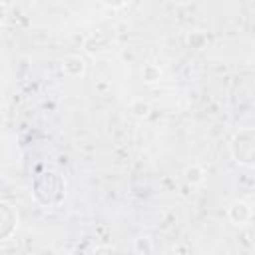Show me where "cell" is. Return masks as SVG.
Wrapping results in <instances>:
<instances>
[{"instance_id": "obj_1", "label": "cell", "mask_w": 255, "mask_h": 255, "mask_svg": "<svg viewBox=\"0 0 255 255\" xmlns=\"http://www.w3.org/2000/svg\"><path fill=\"white\" fill-rule=\"evenodd\" d=\"M64 193H66L64 179L56 171H44L34 181V195L42 205L48 207L58 205L64 199Z\"/></svg>"}, {"instance_id": "obj_2", "label": "cell", "mask_w": 255, "mask_h": 255, "mask_svg": "<svg viewBox=\"0 0 255 255\" xmlns=\"http://www.w3.org/2000/svg\"><path fill=\"white\" fill-rule=\"evenodd\" d=\"M229 149H231V155L233 159L239 163V165H245V167H251L253 161H255V131L251 128H243L239 129L231 143H229Z\"/></svg>"}, {"instance_id": "obj_3", "label": "cell", "mask_w": 255, "mask_h": 255, "mask_svg": "<svg viewBox=\"0 0 255 255\" xmlns=\"http://www.w3.org/2000/svg\"><path fill=\"white\" fill-rule=\"evenodd\" d=\"M251 215H253V211H251V205L247 203V201H233L231 205H229V209H227V217H229V221L231 223H235V225H243V223H247L249 219H251Z\"/></svg>"}, {"instance_id": "obj_4", "label": "cell", "mask_w": 255, "mask_h": 255, "mask_svg": "<svg viewBox=\"0 0 255 255\" xmlns=\"http://www.w3.org/2000/svg\"><path fill=\"white\" fill-rule=\"evenodd\" d=\"M84 60L80 56H66L64 62H62V70L68 74V76H80L84 72Z\"/></svg>"}, {"instance_id": "obj_5", "label": "cell", "mask_w": 255, "mask_h": 255, "mask_svg": "<svg viewBox=\"0 0 255 255\" xmlns=\"http://www.w3.org/2000/svg\"><path fill=\"white\" fill-rule=\"evenodd\" d=\"M185 179H187L191 185L201 183V181H203V169H201L199 165H191V167H187V169H185Z\"/></svg>"}, {"instance_id": "obj_6", "label": "cell", "mask_w": 255, "mask_h": 255, "mask_svg": "<svg viewBox=\"0 0 255 255\" xmlns=\"http://www.w3.org/2000/svg\"><path fill=\"white\" fill-rule=\"evenodd\" d=\"M141 74H143V80L151 84V82H157V80H159L161 70H159L157 66H153V64H147V66L143 68V72H141Z\"/></svg>"}, {"instance_id": "obj_7", "label": "cell", "mask_w": 255, "mask_h": 255, "mask_svg": "<svg viewBox=\"0 0 255 255\" xmlns=\"http://www.w3.org/2000/svg\"><path fill=\"white\" fill-rule=\"evenodd\" d=\"M131 112H133V116H137V118H143V116H147V112H149V106H147L145 102H141V100H135V102L131 104Z\"/></svg>"}, {"instance_id": "obj_8", "label": "cell", "mask_w": 255, "mask_h": 255, "mask_svg": "<svg viewBox=\"0 0 255 255\" xmlns=\"http://www.w3.org/2000/svg\"><path fill=\"white\" fill-rule=\"evenodd\" d=\"M4 18H6V4H0V24Z\"/></svg>"}]
</instances>
